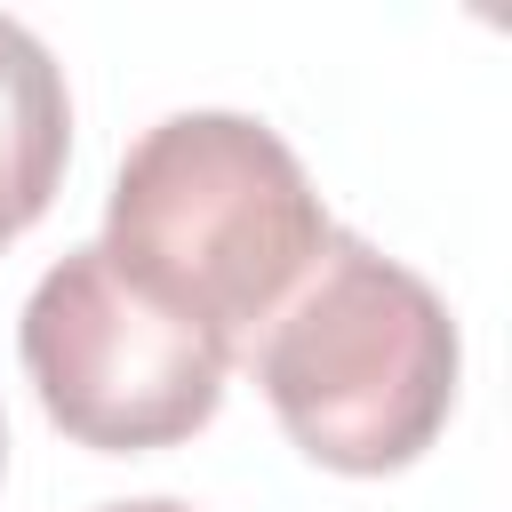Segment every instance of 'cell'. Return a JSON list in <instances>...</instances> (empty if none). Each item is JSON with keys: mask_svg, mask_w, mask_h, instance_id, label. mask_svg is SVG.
<instances>
[{"mask_svg": "<svg viewBox=\"0 0 512 512\" xmlns=\"http://www.w3.org/2000/svg\"><path fill=\"white\" fill-rule=\"evenodd\" d=\"M72 152V96L40 32L0 16V248L48 216Z\"/></svg>", "mask_w": 512, "mask_h": 512, "instance_id": "cell-4", "label": "cell"}, {"mask_svg": "<svg viewBox=\"0 0 512 512\" xmlns=\"http://www.w3.org/2000/svg\"><path fill=\"white\" fill-rule=\"evenodd\" d=\"M456 320L384 248L336 232L328 256L256 336V384L280 432L328 472H400L416 464L456 408Z\"/></svg>", "mask_w": 512, "mask_h": 512, "instance_id": "cell-2", "label": "cell"}, {"mask_svg": "<svg viewBox=\"0 0 512 512\" xmlns=\"http://www.w3.org/2000/svg\"><path fill=\"white\" fill-rule=\"evenodd\" d=\"M0 472H8V416H0Z\"/></svg>", "mask_w": 512, "mask_h": 512, "instance_id": "cell-6", "label": "cell"}, {"mask_svg": "<svg viewBox=\"0 0 512 512\" xmlns=\"http://www.w3.org/2000/svg\"><path fill=\"white\" fill-rule=\"evenodd\" d=\"M336 224L304 160L248 112H176L144 128L104 200V256L224 360L256 352Z\"/></svg>", "mask_w": 512, "mask_h": 512, "instance_id": "cell-1", "label": "cell"}, {"mask_svg": "<svg viewBox=\"0 0 512 512\" xmlns=\"http://www.w3.org/2000/svg\"><path fill=\"white\" fill-rule=\"evenodd\" d=\"M104 512H192V504H176V496H136V504H104Z\"/></svg>", "mask_w": 512, "mask_h": 512, "instance_id": "cell-5", "label": "cell"}, {"mask_svg": "<svg viewBox=\"0 0 512 512\" xmlns=\"http://www.w3.org/2000/svg\"><path fill=\"white\" fill-rule=\"evenodd\" d=\"M16 344L48 424L96 456H144L192 440L232 376V360L192 320L128 288L96 240L40 272Z\"/></svg>", "mask_w": 512, "mask_h": 512, "instance_id": "cell-3", "label": "cell"}]
</instances>
